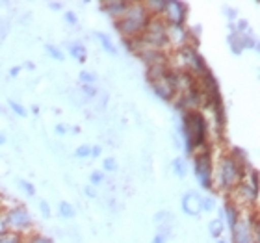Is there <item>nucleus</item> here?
Returning a JSON list of instances; mask_svg holds the SVG:
<instances>
[{"mask_svg":"<svg viewBox=\"0 0 260 243\" xmlns=\"http://www.w3.org/2000/svg\"><path fill=\"white\" fill-rule=\"evenodd\" d=\"M217 243H229V241H227V239H223V238H219V239H217Z\"/></svg>","mask_w":260,"mask_h":243,"instance_id":"nucleus-45","label":"nucleus"},{"mask_svg":"<svg viewBox=\"0 0 260 243\" xmlns=\"http://www.w3.org/2000/svg\"><path fill=\"white\" fill-rule=\"evenodd\" d=\"M80 82H82V84H89V86H93V84L97 82V75H95V73H91V71H82V73H80Z\"/></svg>","mask_w":260,"mask_h":243,"instance_id":"nucleus-26","label":"nucleus"},{"mask_svg":"<svg viewBox=\"0 0 260 243\" xmlns=\"http://www.w3.org/2000/svg\"><path fill=\"white\" fill-rule=\"evenodd\" d=\"M19 73H21V67H11V69H10L11 78H17V76H19Z\"/></svg>","mask_w":260,"mask_h":243,"instance_id":"nucleus-39","label":"nucleus"},{"mask_svg":"<svg viewBox=\"0 0 260 243\" xmlns=\"http://www.w3.org/2000/svg\"><path fill=\"white\" fill-rule=\"evenodd\" d=\"M45 50L49 52V56L50 58H54V60H58V61H63L65 58H63V52H61L58 47H54V45H45Z\"/></svg>","mask_w":260,"mask_h":243,"instance_id":"nucleus-24","label":"nucleus"},{"mask_svg":"<svg viewBox=\"0 0 260 243\" xmlns=\"http://www.w3.org/2000/svg\"><path fill=\"white\" fill-rule=\"evenodd\" d=\"M130 4H132V2H119V0H112V2H103V4H101V10H103L104 13H108L110 17H114L115 21H117L119 17L125 15L126 10L130 8Z\"/></svg>","mask_w":260,"mask_h":243,"instance_id":"nucleus-9","label":"nucleus"},{"mask_svg":"<svg viewBox=\"0 0 260 243\" xmlns=\"http://www.w3.org/2000/svg\"><path fill=\"white\" fill-rule=\"evenodd\" d=\"M95 36H97V39L101 41V45H103V49L106 50L108 54H112V56L117 54V49H115V45L112 43V39H110V36H106V33H103V32H97Z\"/></svg>","mask_w":260,"mask_h":243,"instance_id":"nucleus-17","label":"nucleus"},{"mask_svg":"<svg viewBox=\"0 0 260 243\" xmlns=\"http://www.w3.org/2000/svg\"><path fill=\"white\" fill-rule=\"evenodd\" d=\"M26 67H28V69H30V71H34V69H36V65H34L32 61H28V63H26Z\"/></svg>","mask_w":260,"mask_h":243,"instance_id":"nucleus-42","label":"nucleus"},{"mask_svg":"<svg viewBox=\"0 0 260 243\" xmlns=\"http://www.w3.org/2000/svg\"><path fill=\"white\" fill-rule=\"evenodd\" d=\"M249 167H242L231 154H223L217 162V171L216 177L212 179V188L216 186L217 189H221L225 193H231L240 182L245 180V173Z\"/></svg>","mask_w":260,"mask_h":243,"instance_id":"nucleus-2","label":"nucleus"},{"mask_svg":"<svg viewBox=\"0 0 260 243\" xmlns=\"http://www.w3.org/2000/svg\"><path fill=\"white\" fill-rule=\"evenodd\" d=\"M193 169L195 177L199 182L201 188L205 189H214L212 188V179H214V169H212V152L201 151L197 154H193Z\"/></svg>","mask_w":260,"mask_h":243,"instance_id":"nucleus-5","label":"nucleus"},{"mask_svg":"<svg viewBox=\"0 0 260 243\" xmlns=\"http://www.w3.org/2000/svg\"><path fill=\"white\" fill-rule=\"evenodd\" d=\"M154 223L158 225V228L160 227H171V225H173V216H171L169 212H160V214L154 216Z\"/></svg>","mask_w":260,"mask_h":243,"instance_id":"nucleus-19","label":"nucleus"},{"mask_svg":"<svg viewBox=\"0 0 260 243\" xmlns=\"http://www.w3.org/2000/svg\"><path fill=\"white\" fill-rule=\"evenodd\" d=\"M141 4H143V8H145L147 13L151 17H162L164 8H166V0H145Z\"/></svg>","mask_w":260,"mask_h":243,"instance_id":"nucleus-15","label":"nucleus"},{"mask_svg":"<svg viewBox=\"0 0 260 243\" xmlns=\"http://www.w3.org/2000/svg\"><path fill=\"white\" fill-rule=\"evenodd\" d=\"M216 208V199L214 197H201V210L212 212Z\"/></svg>","mask_w":260,"mask_h":243,"instance_id":"nucleus-25","label":"nucleus"},{"mask_svg":"<svg viewBox=\"0 0 260 243\" xmlns=\"http://www.w3.org/2000/svg\"><path fill=\"white\" fill-rule=\"evenodd\" d=\"M4 141H6V137H4V135H2V134H0V147L4 145Z\"/></svg>","mask_w":260,"mask_h":243,"instance_id":"nucleus-44","label":"nucleus"},{"mask_svg":"<svg viewBox=\"0 0 260 243\" xmlns=\"http://www.w3.org/2000/svg\"><path fill=\"white\" fill-rule=\"evenodd\" d=\"M182 137H184L186 154H197L201 151H208V124L201 110L184 112L182 117Z\"/></svg>","mask_w":260,"mask_h":243,"instance_id":"nucleus-1","label":"nucleus"},{"mask_svg":"<svg viewBox=\"0 0 260 243\" xmlns=\"http://www.w3.org/2000/svg\"><path fill=\"white\" fill-rule=\"evenodd\" d=\"M168 43L171 49L180 50L182 47L188 45V32H186L184 26H175V24H168Z\"/></svg>","mask_w":260,"mask_h":243,"instance_id":"nucleus-7","label":"nucleus"},{"mask_svg":"<svg viewBox=\"0 0 260 243\" xmlns=\"http://www.w3.org/2000/svg\"><path fill=\"white\" fill-rule=\"evenodd\" d=\"M182 212H184L186 216H199L201 212V197L197 193H193V191H190V193H186L184 197H182Z\"/></svg>","mask_w":260,"mask_h":243,"instance_id":"nucleus-8","label":"nucleus"},{"mask_svg":"<svg viewBox=\"0 0 260 243\" xmlns=\"http://www.w3.org/2000/svg\"><path fill=\"white\" fill-rule=\"evenodd\" d=\"M89 180H91V186H101V184L104 182V173H101V171H93Z\"/></svg>","mask_w":260,"mask_h":243,"instance_id":"nucleus-32","label":"nucleus"},{"mask_svg":"<svg viewBox=\"0 0 260 243\" xmlns=\"http://www.w3.org/2000/svg\"><path fill=\"white\" fill-rule=\"evenodd\" d=\"M244 39H245V33H238V32H231L229 33V47L233 50L234 54L240 56L244 52Z\"/></svg>","mask_w":260,"mask_h":243,"instance_id":"nucleus-13","label":"nucleus"},{"mask_svg":"<svg viewBox=\"0 0 260 243\" xmlns=\"http://www.w3.org/2000/svg\"><path fill=\"white\" fill-rule=\"evenodd\" d=\"M103 167L106 173H115L117 171V162H115L114 158H106L103 162Z\"/></svg>","mask_w":260,"mask_h":243,"instance_id":"nucleus-29","label":"nucleus"},{"mask_svg":"<svg viewBox=\"0 0 260 243\" xmlns=\"http://www.w3.org/2000/svg\"><path fill=\"white\" fill-rule=\"evenodd\" d=\"M149 19H151V15L147 13L143 4L141 2H132L125 15L115 21V28L119 30L123 39H136L145 32Z\"/></svg>","mask_w":260,"mask_h":243,"instance_id":"nucleus-3","label":"nucleus"},{"mask_svg":"<svg viewBox=\"0 0 260 243\" xmlns=\"http://www.w3.org/2000/svg\"><path fill=\"white\" fill-rule=\"evenodd\" d=\"M223 230H225V223H223V219H214V221H210V225H208V232H210L212 238L219 239L223 236Z\"/></svg>","mask_w":260,"mask_h":243,"instance_id":"nucleus-16","label":"nucleus"},{"mask_svg":"<svg viewBox=\"0 0 260 243\" xmlns=\"http://www.w3.org/2000/svg\"><path fill=\"white\" fill-rule=\"evenodd\" d=\"M173 171L179 179H184L188 175V162H184V158H175L173 160Z\"/></svg>","mask_w":260,"mask_h":243,"instance_id":"nucleus-18","label":"nucleus"},{"mask_svg":"<svg viewBox=\"0 0 260 243\" xmlns=\"http://www.w3.org/2000/svg\"><path fill=\"white\" fill-rule=\"evenodd\" d=\"M240 216H242V212H240L231 200H227L225 210H223V223L229 227V230H233V228L236 227V223L240 221Z\"/></svg>","mask_w":260,"mask_h":243,"instance_id":"nucleus-10","label":"nucleus"},{"mask_svg":"<svg viewBox=\"0 0 260 243\" xmlns=\"http://www.w3.org/2000/svg\"><path fill=\"white\" fill-rule=\"evenodd\" d=\"M19 188H21L28 197H34V195H36V188H34V184H30L28 180H19Z\"/></svg>","mask_w":260,"mask_h":243,"instance_id":"nucleus-27","label":"nucleus"},{"mask_svg":"<svg viewBox=\"0 0 260 243\" xmlns=\"http://www.w3.org/2000/svg\"><path fill=\"white\" fill-rule=\"evenodd\" d=\"M10 108L15 112L19 117H26V108L22 106L21 102H15V100H10Z\"/></svg>","mask_w":260,"mask_h":243,"instance_id":"nucleus-28","label":"nucleus"},{"mask_svg":"<svg viewBox=\"0 0 260 243\" xmlns=\"http://www.w3.org/2000/svg\"><path fill=\"white\" fill-rule=\"evenodd\" d=\"M225 15H227L229 21H234V19H236V10H233V8H227V10H225Z\"/></svg>","mask_w":260,"mask_h":243,"instance_id":"nucleus-36","label":"nucleus"},{"mask_svg":"<svg viewBox=\"0 0 260 243\" xmlns=\"http://www.w3.org/2000/svg\"><path fill=\"white\" fill-rule=\"evenodd\" d=\"M151 87H152V91L156 93L158 97L162 98V100H168V102H171L173 100V97H175V89L171 86H169L168 82L164 80H158V82H154V84H151Z\"/></svg>","mask_w":260,"mask_h":243,"instance_id":"nucleus-11","label":"nucleus"},{"mask_svg":"<svg viewBox=\"0 0 260 243\" xmlns=\"http://www.w3.org/2000/svg\"><path fill=\"white\" fill-rule=\"evenodd\" d=\"M58 212H60V216L63 217V219H71V217L76 216L75 208H73V204L71 202H67V200H61L60 206H58Z\"/></svg>","mask_w":260,"mask_h":243,"instance_id":"nucleus-20","label":"nucleus"},{"mask_svg":"<svg viewBox=\"0 0 260 243\" xmlns=\"http://www.w3.org/2000/svg\"><path fill=\"white\" fill-rule=\"evenodd\" d=\"M188 17V4L180 2V0H166V8H164L162 19L168 24L175 26H184V21Z\"/></svg>","mask_w":260,"mask_h":243,"instance_id":"nucleus-6","label":"nucleus"},{"mask_svg":"<svg viewBox=\"0 0 260 243\" xmlns=\"http://www.w3.org/2000/svg\"><path fill=\"white\" fill-rule=\"evenodd\" d=\"M75 156L76 158H89V156H91V147H89V145H80L75 151Z\"/></svg>","mask_w":260,"mask_h":243,"instance_id":"nucleus-30","label":"nucleus"},{"mask_svg":"<svg viewBox=\"0 0 260 243\" xmlns=\"http://www.w3.org/2000/svg\"><path fill=\"white\" fill-rule=\"evenodd\" d=\"M65 22H69V24H73V26H76L78 24V19H76V13H73V11H65Z\"/></svg>","mask_w":260,"mask_h":243,"instance_id":"nucleus-34","label":"nucleus"},{"mask_svg":"<svg viewBox=\"0 0 260 243\" xmlns=\"http://www.w3.org/2000/svg\"><path fill=\"white\" fill-rule=\"evenodd\" d=\"M67 130H69V126H67V124H56V126H54V132L58 135H65V134H67Z\"/></svg>","mask_w":260,"mask_h":243,"instance_id":"nucleus-35","label":"nucleus"},{"mask_svg":"<svg viewBox=\"0 0 260 243\" xmlns=\"http://www.w3.org/2000/svg\"><path fill=\"white\" fill-rule=\"evenodd\" d=\"M69 52L78 63H84V61L87 60L86 45L82 43V41H73V43H69Z\"/></svg>","mask_w":260,"mask_h":243,"instance_id":"nucleus-14","label":"nucleus"},{"mask_svg":"<svg viewBox=\"0 0 260 243\" xmlns=\"http://www.w3.org/2000/svg\"><path fill=\"white\" fill-rule=\"evenodd\" d=\"M6 232H8V230H6V225H4V216H2V212H0V236Z\"/></svg>","mask_w":260,"mask_h":243,"instance_id":"nucleus-38","label":"nucleus"},{"mask_svg":"<svg viewBox=\"0 0 260 243\" xmlns=\"http://www.w3.org/2000/svg\"><path fill=\"white\" fill-rule=\"evenodd\" d=\"M82 93H84L87 98H91V97H95L99 91H97V87H95V86H89V84H82Z\"/></svg>","mask_w":260,"mask_h":243,"instance_id":"nucleus-31","label":"nucleus"},{"mask_svg":"<svg viewBox=\"0 0 260 243\" xmlns=\"http://www.w3.org/2000/svg\"><path fill=\"white\" fill-rule=\"evenodd\" d=\"M101 152H103V149H101V147H91V156L93 158L101 156Z\"/></svg>","mask_w":260,"mask_h":243,"instance_id":"nucleus-40","label":"nucleus"},{"mask_svg":"<svg viewBox=\"0 0 260 243\" xmlns=\"http://www.w3.org/2000/svg\"><path fill=\"white\" fill-rule=\"evenodd\" d=\"M169 65L168 63H156V65H149L147 67V82L149 84H154V82L162 80L164 76L168 75Z\"/></svg>","mask_w":260,"mask_h":243,"instance_id":"nucleus-12","label":"nucleus"},{"mask_svg":"<svg viewBox=\"0 0 260 243\" xmlns=\"http://www.w3.org/2000/svg\"><path fill=\"white\" fill-rule=\"evenodd\" d=\"M73 134H80V126H73Z\"/></svg>","mask_w":260,"mask_h":243,"instance_id":"nucleus-43","label":"nucleus"},{"mask_svg":"<svg viewBox=\"0 0 260 243\" xmlns=\"http://www.w3.org/2000/svg\"><path fill=\"white\" fill-rule=\"evenodd\" d=\"M84 191H86V195H87V197H91V199H95V197H97V191H95V188H93V186H87Z\"/></svg>","mask_w":260,"mask_h":243,"instance_id":"nucleus-37","label":"nucleus"},{"mask_svg":"<svg viewBox=\"0 0 260 243\" xmlns=\"http://www.w3.org/2000/svg\"><path fill=\"white\" fill-rule=\"evenodd\" d=\"M169 238H171V227H160L152 238V243H166Z\"/></svg>","mask_w":260,"mask_h":243,"instance_id":"nucleus-21","label":"nucleus"},{"mask_svg":"<svg viewBox=\"0 0 260 243\" xmlns=\"http://www.w3.org/2000/svg\"><path fill=\"white\" fill-rule=\"evenodd\" d=\"M2 216H4V225L8 232L19 234V236H26L34 228L30 212L21 204L8 208L6 212H2Z\"/></svg>","mask_w":260,"mask_h":243,"instance_id":"nucleus-4","label":"nucleus"},{"mask_svg":"<svg viewBox=\"0 0 260 243\" xmlns=\"http://www.w3.org/2000/svg\"><path fill=\"white\" fill-rule=\"evenodd\" d=\"M39 210H41L43 217H47V219L52 216V212H50V206H49V202H47V200H39Z\"/></svg>","mask_w":260,"mask_h":243,"instance_id":"nucleus-33","label":"nucleus"},{"mask_svg":"<svg viewBox=\"0 0 260 243\" xmlns=\"http://www.w3.org/2000/svg\"><path fill=\"white\" fill-rule=\"evenodd\" d=\"M0 243H24V236H19V234H13V232H6L0 236Z\"/></svg>","mask_w":260,"mask_h":243,"instance_id":"nucleus-23","label":"nucleus"},{"mask_svg":"<svg viewBox=\"0 0 260 243\" xmlns=\"http://www.w3.org/2000/svg\"><path fill=\"white\" fill-rule=\"evenodd\" d=\"M49 8L50 10H61L63 4H61V2H49Z\"/></svg>","mask_w":260,"mask_h":243,"instance_id":"nucleus-41","label":"nucleus"},{"mask_svg":"<svg viewBox=\"0 0 260 243\" xmlns=\"http://www.w3.org/2000/svg\"><path fill=\"white\" fill-rule=\"evenodd\" d=\"M24 243H54L50 238L43 236V234H38V232H30L24 236Z\"/></svg>","mask_w":260,"mask_h":243,"instance_id":"nucleus-22","label":"nucleus"}]
</instances>
